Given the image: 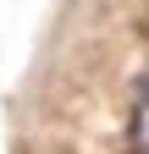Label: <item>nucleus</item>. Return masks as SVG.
<instances>
[{"label":"nucleus","mask_w":149,"mask_h":154,"mask_svg":"<svg viewBox=\"0 0 149 154\" xmlns=\"http://www.w3.org/2000/svg\"><path fill=\"white\" fill-rule=\"evenodd\" d=\"M133 154H149V99H138V110H133Z\"/></svg>","instance_id":"obj_1"},{"label":"nucleus","mask_w":149,"mask_h":154,"mask_svg":"<svg viewBox=\"0 0 149 154\" xmlns=\"http://www.w3.org/2000/svg\"><path fill=\"white\" fill-rule=\"evenodd\" d=\"M138 99H149V72H144V77H138Z\"/></svg>","instance_id":"obj_2"}]
</instances>
